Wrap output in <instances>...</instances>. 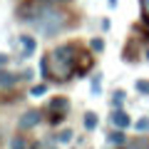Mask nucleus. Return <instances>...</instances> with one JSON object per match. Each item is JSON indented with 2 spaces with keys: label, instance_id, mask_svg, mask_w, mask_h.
Segmentation results:
<instances>
[{
  "label": "nucleus",
  "instance_id": "obj_1",
  "mask_svg": "<svg viewBox=\"0 0 149 149\" xmlns=\"http://www.w3.org/2000/svg\"><path fill=\"white\" fill-rule=\"evenodd\" d=\"M25 20L32 22L40 35L52 37V35H57V32H62L67 27V13L52 8V3L50 5H32Z\"/></svg>",
  "mask_w": 149,
  "mask_h": 149
},
{
  "label": "nucleus",
  "instance_id": "obj_2",
  "mask_svg": "<svg viewBox=\"0 0 149 149\" xmlns=\"http://www.w3.org/2000/svg\"><path fill=\"white\" fill-rule=\"evenodd\" d=\"M47 57H50V72H52V77L65 82L74 74L80 55H77V45H57Z\"/></svg>",
  "mask_w": 149,
  "mask_h": 149
},
{
  "label": "nucleus",
  "instance_id": "obj_3",
  "mask_svg": "<svg viewBox=\"0 0 149 149\" xmlns=\"http://www.w3.org/2000/svg\"><path fill=\"white\" fill-rule=\"evenodd\" d=\"M40 122H42V112H40V109H27V112H22V117H20V122H17V127L25 132V129H35Z\"/></svg>",
  "mask_w": 149,
  "mask_h": 149
},
{
  "label": "nucleus",
  "instance_id": "obj_4",
  "mask_svg": "<svg viewBox=\"0 0 149 149\" xmlns=\"http://www.w3.org/2000/svg\"><path fill=\"white\" fill-rule=\"evenodd\" d=\"M109 122H112V127L114 129H129L132 127V117H129L124 109H112V114H109Z\"/></svg>",
  "mask_w": 149,
  "mask_h": 149
},
{
  "label": "nucleus",
  "instance_id": "obj_5",
  "mask_svg": "<svg viewBox=\"0 0 149 149\" xmlns=\"http://www.w3.org/2000/svg\"><path fill=\"white\" fill-rule=\"evenodd\" d=\"M47 112H50V114H65V117H67L70 100H67V97H52L50 104H47Z\"/></svg>",
  "mask_w": 149,
  "mask_h": 149
},
{
  "label": "nucleus",
  "instance_id": "obj_6",
  "mask_svg": "<svg viewBox=\"0 0 149 149\" xmlns=\"http://www.w3.org/2000/svg\"><path fill=\"white\" fill-rule=\"evenodd\" d=\"M20 47H22V57H32V55H35V50H37L35 37L22 35V37H20Z\"/></svg>",
  "mask_w": 149,
  "mask_h": 149
},
{
  "label": "nucleus",
  "instance_id": "obj_7",
  "mask_svg": "<svg viewBox=\"0 0 149 149\" xmlns=\"http://www.w3.org/2000/svg\"><path fill=\"white\" fill-rule=\"evenodd\" d=\"M17 80H20V74H13L10 70L0 67V87H3V90H5V87H15Z\"/></svg>",
  "mask_w": 149,
  "mask_h": 149
},
{
  "label": "nucleus",
  "instance_id": "obj_8",
  "mask_svg": "<svg viewBox=\"0 0 149 149\" xmlns=\"http://www.w3.org/2000/svg\"><path fill=\"white\" fill-rule=\"evenodd\" d=\"M107 142L112 144V147H124L127 144V134H124V129H114V132L107 134Z\"/></svg>",
  "mask_w": 149,
  "mask_h": 149
},
{
  "label": "nucleus",
  "instance_id": "obj_9",
  "mask_svg": "<svg viewBox=\"0 0 149 149\" xmlns=\"http://www.w3.org/2000/svg\"><path fill=\"white\" fill-rule=\"evenodd\" d=\"M90 67H92V55L90 52H82L80 55V65H77V70H74V74H85Z\"/></svg>",
  "mask_w": 149,
  "mask_h": 149
},
{
  "label": "nucleus",
  "instance_id": "obj_10",
  "mask_svg": "<svg viewBox=\"0 0 149 149\" xmlns=\"http://www.w3.org/2000/svg\"><path fill=\"white\" fill-rule=\"evenodd\" d=\"M100 127V117H97V112H85V129L87 132H95Z\"/></svg>",
  "mask_w": 149,
  "mask_h": 149
},
{
  "label": "nucleus",
  "instance_id": "obj_11",
  "mask_svg": "<svg viewBox=\"0 0 149 149\" xmlns=\"http://www.w3.org/2000/svg\"><path fill=\"white\" fill-rule=\"evenodd\" d=\"M122 60L124 62H134V60H137V42H134V40L127 42V47H124V52H122Z\"/></svg>",
  "mask_w": 149,
  "mask_h": 149
},
{
  "label": "nucleus",
  "instance_id": "obj_12",
  "mask_svg": "<svg viewBox=\"0 0 149 149\" xmlns=\"http://www.w3.org/2000/svg\"><path fill=\"white\" fill-rule=\"evenodd\" d=\"M124 149H149V137H137L124 144Z\"/></svg>",
  "mask_w": 149,
  "mask_h": 149
},
{
  "label": "nucleus",
  "instance_id": "obj_13",
  "mask_svg": "<svg viewBox=\"0 0 149 149\" xmlns=\"http://www.w3.org/2000/svg\"><path fill=\"white\" fill-rule=\"evenodd\" d=\"M124 97H127V92H124V90H114V92H112V109H122Z\"/></svg>",
  "mask_w": 149,
  "mask_h": 149
},
{
  "label": "nucleus",
  "instance_id": "obj_14",
  "mask_svg": "<svg viewBox=\"0 0 149 149\" xmlns=\"http://www.w3.org/2000/svg\"><path fill=\"white\" fill-rule=\"evenodd\" d=\"M132 127H134V129H137V132H139V134H149V117H139V119H137V122H134V124H132Z\"/></svg>",
  "mask_w": 149,
  "mask_h": 149
},
{
  "label": "nucleus",
  "instance_id": "obj_15",
  "mask_svg": "<svg viewBox=\"0 0 149 149\" xmlns=\"http://www.w3.org/2000/svg\"><path fill=\"white\" fill-rule=\"evenodd\" d=\"M72 137H74L72 129H62V132H60L55 139H57V144H70V142H72Z\"/></svg>",
  "mask_w": 149,
  "mask_h": 149
},
{
  "label": "nucleus",
  "instance_id": "obj_16",
  "mask_svg": "<svg viewBox=\"0 0 149 149\" xmlns=\"http://www.w3.org/2000/svg\"><path fill=\"white\" fill-rule=\"evenodd\" d=\"M100 92H102V72H97L95 77H92V95L100 97Z\"/></svg>",
  "mask_w": 149,
  "mask_h": 149
},
{
  "label": "nucleus",
  "instance_id": "obj_17",
  "mask_svg": "<svg viewBox=\"0 0 149 149\" xmlns=\"http://www.w3.org/2000/svg\"><path fill=\"white\" fill-rule=\"evenodd\" d=\"M134 90H137L139 95L149 97V80H137V82H134Z\"/></svg>",
  "mask_w": 149,
  "mask_h": 149
},
{
  "label": "nucleus",
  "instance_id": "obj_18",
  "mask_svg": "<svg viewBox=\"0 0 149 149\" xmlns=\"http://www.w3.org/2000/svg\"><path fill=\"white\" fill-rule=\"evenodd\" d=\"M90 47H92V52H104V40H102V37H92Z\"/></svg>",
  "mask_w": 149,
  "mask_h": 149
},
{
  "label": "nucleus",
  "instance_id": "obj_19",
  "mask_svg": "<svg viewBox=\"0 0 149 149\" xmlns=\"http://www.w3.org/2000/svg\"><path fill=\"white\" fill-rule=\"evenodd\" d=\"M10 149H27V139L25 137H13L10 139Z\"/></svg>",
  "mask_w": 149,
  "mask_h": 149
},
{
  "label": "nucleus",
  "instance_id": "obj_20",
  "mask_svg": "<svg viewBox=\"0 0 149 149\" xmlns=\"http://www.w3.org/2000/svg\"><path fill=\"white\" fill-rule=\"evenodd\" d=\"M45 92H47V85H35V87H30V97H42Z\"/></svg>",
  "mask_w": 149,
  "mask_h": 149
},
{
  "label": "nucleus",
  "instance_id": "obj_21",
  "mask_svg": "<svg viewBox=\"0 0 149 149\" xmlns=\"http://www.w3.org/2000/svg\"><path fill=\"white\" fill-rule=\"evenodd\" d=\"M65 119V114H50V124H60Z\"/></svg>",
  "mask_w": 149,
  "mask_h": 149
},
{
  "label": "nucleus",
  "instance_id": "obj_22",
  "mask_svg": "<svg viewBox=\"0 0 149 149\" xmlns=\"http://www.w3.org/2000/svg\"><path fill=\"white\" fill-rule=\"evenodd\" d=\"M139 5H142V15H149V0H139Z\"/></svg>",
  "mask_w": 149,
  "mask_h": 149
},
{
  "label": "nucleus",
  "instance_id": "obj_23",
  "mask_svg": "<svg viewBox=\"0 0 149 149\" xmlns=\"http://www.w3.org/2000/svg\"><path fill=\"white\" fill-rule=\"evenodd\" d=\"M8 62H10V57H8V55L5 52H0V67H5V65Z\"/></svg>",
  "mask_w": 149,
  "mask_h": 149
},
{
  "label": "nucleus",
  "instance_id": "obj_24",
  "mask_svg": "<svg viewBox=\"0 0 149 149\" xmlns=\"http://www.w3.org/2000/svg\"><path fill=\"white\" fill-rule=\"evenodd\" d=\"M30 77H32V70H22L20 72V80H30Z\"/></svg>",
  "mask_w": 149,
  "mask_h": 149
},
{
  "label": "nucleus",
  "instance_id": "obj_25",
  "mask_svg": "<svg viewBox=\"0 0 149 149\" xmlns=\"http://www.w3.org/2000/svg\"><path fill=\"white\" fill-rule=\"evenodd\" d=\"M112 27V22H109V17H104V20H102V30H109Z\"/></svg>",
  "mask_w": 149,
  "mask_h": 149
},
{
  "label": "nucleus",
  "instance_id": "obj_26",
  "mask_svg": "<svg viewBox=\"0 0 149 149\" xmlns=\"http://www.w3.org/2000/svg\"><path fill=\"white\" fill-rule=\"evenodd\" d=\"M107 5H109V8H112V10H114V8H117V5H119V0H107Z\"/></svg>",
  "mask_w": 149,
  "mask_h": 149
},
{
  "label": "nucleus",
  "instance_id": "obj_27",
  "mask_svg": "<svg viewBox=\"0 0 149 149\" xmlns=\"http://www.w3.org/2000/svg\"><path fill=\"white\" fill-rule=\"evenodd\" d=\"M47 3H52V5H57V3H67V0H47Z\"/></svg>",
  "mask_w": 149,
  "mask_h": 149
},
{
  "label": "nucleus",
  "instance_id": "obj_28",
  "mask_svg": "<svg viewBox=\"0 0 149 149\" xmlns=\"http://www.w3.org/2000/svg\"><path fill=\"white\" fill-rule=\"evenodd\" d=\"M144 17V25H149V15H142Z\"/></svg>",
  "mask_w": 149,
  "mask_h": 149
},
{
  "label": "nucleus",
  "instance_id": "obj_29",
  "mask_svg": "<svg viewBox=\"0 0 149 149\" xmlns=\"http://www.w3.org/2000/svg\"><path fill=\"white\" fill-rule=\"evenodd\" d=\"M144 57H147V62H149V47H147V52H144Z\"/></svg>",
  "mask_w": 149,
  "mask_h": 149
}]
</instances>
